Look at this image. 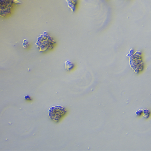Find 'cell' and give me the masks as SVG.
I'll list each match as a JSON object with an SVG mask.
<instances>
[{
    "instance_id": "6da1fadb",
    "label": "cell",
    "mask_w": 151,
    "mask_h": 151,
    "mask_svg": "<svg viewBox=\"0 0 151 151\" xmlns=\"http://www.w3.org/2000/svg\"><path fill=\"white\" fill-rule=\"evenodd\" d=\"M55 43V40L47 32L45 31L37 37L35 45L39 48V51H44L48 49H52Z\"/></svg>"
},
{
    "instance_id": "7a4b0ae2",
    "label": "cell",
    "mask_w": 151,
    "mask_h": 151,
    "mask_svg": "<svg viewBox=\"0 0 151 151\" xmlns=\"http://www.w3.org/2000/svg\"><path fill=\"white\" fill-rule=\"evenodd\" d=\"M50 118L56 122H58L67 113V111L63 106H57L50 108L48 110Z\"/></svg>"
},
{
    "instance_id": "3957f363",
    "label": "cell",
    "mask_w": 151,
    "mask_h": 151,
    "mask_svg": "<svg viewBox=\"0 0 151 151\" xmlns=\"http://www.w3.org/2000/svg\"><path fill=\"white\" fill-rule=\"evenodd\" d=\"M67 2L68 7L72 11L74 12L76 9V6L77 4V0H66Z\"/></svg>"
},
{
    "instance_id": "277c9868",
    "label": "cell",
    "mask_w": 151,
    "mask_h": 151,
    "mask_svg": "<svg viewBox=\"0 0 151 151\" xmlns=\"http://www.w3.org/2000/svg\"><path fill=\"white\" fill-rule=\"evenodd\" d=\"M74 67V65L70 61H66L65 62V69L67 71H69L71 70Z\"/></svg>"
},
{
    "instance_id": "5b68a950",
    "label": "cell",
    "mask_w": 151,
    "mask_h": 151,
    "mask_svg": "<svg viewBox=\"0 0 151 151\" xmlns=\"http://www.w3.org/2000/svg\"><path fill=\"white\" fill-rule=\"evenodd\" d=\"M23 48H26L29 45V43L28 41L26 40V39H24L23 40Z\"/></svg>"
},
{
    "instance_id": "8992f818",
    "label": "cell",
    "mask_w": 151,
    "mask_h": 151,
    "mask_svg": "<svg viewBox=\"0 0 151 151\" xmlns=\"http://www.w3.org/2000/svg\"><path fill=\"white\" fill-rule=\"evenodd\" d=\"M25 99H26V100H27L31 101V100H31V97H29V96H25Z\"/></svg>"
}]
</instances>
